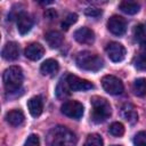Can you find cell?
I'll return each mask as SVG.
<instances>
[{
	"instance_id": "29",
	"label": "cell",
	"mask_w": 146,
	"mask_h": 146,
	"mask_svg": "<svg viewBox=\"0 0 146 146\" xmlns=\"http://www.w3.org/2000/svg\"><path fill=\"white\" fill-rule=\"evenodd\" d=\"M84 14L87 16H90V17H98L100 14H102V10L98 9V8H94V7H89L84 10Z\"/></svg>"
},
{
	"instance_id": "10",
	"label": "cell",
	"mask_w": 146,
	"mask_h": 146,
	"mask_svg": "<svg viewBox=\"0 0 146 146\" xmlns=\"http://www.w3.org/2000/svg\"><path fill=\"white\" fill-rule=\"evenodd\" d=\"M74 39L79 42V43H83V44H89V43H92L94 40H95V33L89 27H80L78 29L74 34H73Z\"/></svg>"
},
{
	"instance_id": "11",
	"label": "cell",
	"mask_w": 146,
	"mask_h": 146,
	"mask_svg": "<svg viewBox=\"0 0 146 146\" xmlns=\"http://www.w3.org/2000/svg\"><path fill=\"white\" fill-rule=\"evenodd\" d=\"M32 26H33V21L26 13L22 11L17 15V30L22 35L29 33Z\"/></svg>"
},
{
	"instance_id": "7",
	"label": "cell",
	"mask_w": 146,
	"mask_h": 146,
	"mask_svg": "<svg viewBox=\"0 0 146 146\" xmlns=\"http://www.w3.org/2000/svg\"><path fill=\"white\" fill-rule=\"evenodd\" d=\"M66 80H67L70 89L73 91H86V90H90L94 88V84L91 82H89L88 80L81 79L76 75H73V74H67Z\"/></svg>"
},
{
	"instance_id": "26",
	"label": "cell",
	"mask_w": 146,
	"mask_h": 146,
	"mask_svg": "<svg viewBox=\"0 0 146 146\" xmlns=\"http://www.w3.org/2000/svg\"><path fill=\"white\" fill-rule=\"evenodd\" d=\"M133 36H135V40L137 41H145V29L141 24H138L135 26L133 29Z\"/></svg>"
},
{
	"instance_id": "20",
	"label": "cell",
	"mask_w": 146,
	"mask_h": 146,
	"mask_svg": "<svg viewBox=\"0 0 146 146\" xmlns=\"http://www.w3.org/2000/svg\"><path fill=\"white\" fill-rule=\"evenodd\" d=\"M119 8L128 15H135L139 11L140 7L136 1H122V2H120Z\"/></svg>"
},
{
	"instance_id": "9",
	"label": "cell",
	"mask_w": 146,
	"mask_h": 146,
	"mask_svg": "<svg viewBox=\"0 0 146 146\" xmlns=\"http://www.w3.org/2000/svg\"><path fill=\"white\" fill-rule=\"evenodd\" d=\"M125 52H127L125 48L123 47V44L119 42H111L106 47V54L108 58L114 63H119L123 60L125 57Z\"/></svg>"
},
{
	"instance_id": "21",
	"label": "cell",
	"mask_w": 146,
	"mask_h": 146,
	"mask_svg": "<svg viewBox=\"0 0 146 146\" xmlns=\"http://www.w3.org/2000/svg\"><path fill=\"white\" fill-rule=\"evenodd\" d=\"M132 91L138 97H144L146 95V79L139 78L136 79L132 83Z\"/></svg>"
},
{
	"instance_id": "1",
	"label": "cell",
	"mask_w": 146,
	"mask_h": 146,
	"mask_svg": "<svg viewBox=\"0 0 146 146\" xmlns=\"http://www.w3.org/2000/svg\"><path fill=\"white\" fill-rule=\"evenodd\" d=\"M47 144L48 146H75L76 137L67 128L58 125L49 131Z\"/></svg>"
},
{
	"instance_id": "4",
	"label": "cell",
	"mask_w": 146,
	"mask_h": 146,
	"mask_svg": "<svg viewBox=\"0 0 146 146\" xmlns=\"http://www.w3.org/2000/svg\"><path fill=\"white\" fill-rule=\"evenodd\" d=\"M90 102H91V106H92L91 120L95 123L104 122L111 116V113H112L111 105L105 98L95 96L90 99Z\"/></svg>"
},
{
	"instance_id": "5",
	"label": "cell",
	"mask_w": 146,
	"mask_h": 146,
	"mask_svg": "<svg viewBox=\"0 0 146 146\" xmlns=\"http://www.w3.org/2000/svg\"><path fill=\"white\" fill-rule=\"evenodd\" d=\"M60 111L67 117L80 120L83 115V105L78 100H67L62 105Z\"/></svg>"
},
{
	"instance_id": "16",
	"label": "cell",
	"mask_w": 146,
	"mask_h": 146,
	"mask_svg": "<svg viewBox=\"0 0 146 146\" xmlns=\"http://www.w3.org/2000/svg\"><path fill=\"white\" fill-rule=\"evenodd\" d=\"M24 120H25V116L21 110H11L6 114V121L13 127L21 125L24 122Z\"/></svg>"
},
{
	"instance_id": "8",
	"label": "cell",
	"mask_w": 146,
	"mask_h": 146,
	"mask_svg": "<svg viewBox=\"0 0 146 146\" xmlns=\"http://www.w3.org/2000/svg\"><path fill=\"white\" fill-rule=\"evenodd\" d=\"M107 29L114 35H122L127 30V21L119 15H113L107 22Z\"/></svg>"
},
{
	"instance_id": "3",
	"label": "cell",
	"mask_w": 146,
	"mask_h": 146,
	"mask_svg": "<svg viewBox=\"0 0 146 146\" xmlns=\"http://www.w3.org/2000/svg\"><path fill=\"white\" fill-rule=\"evenodd\" d=\"M75 63L79 68L84 70V71H90V72H97L104 66L103 58L89 51L79 52L75 58Z\"/></svg>"
},
{
	"instance_id": "12",
	"label": "cell",
	"mask_w": 146,
	"mask_h": 146,
	"mask_svg": "<svg viewBox=\"0 0 146 146\" xmlns=\"http://www.w3.org/2000/svg\"><path fill=\"white\" fill-rule=\"evenodd\" d=\"M1 55L5 59L7 60H15L18 58L19 55V47L16 42H7L5 44V47L2 48Z\"/></svg>"
},
{
	"instance_id": "25",
	"label": "cell",
	"mask_w": 146,
	"mask_h": 146,
	"mask_svg": "<svg viewBox=\"0 0 146 146\" xmlns=\"http://www.w3.org/2000/svg\"><path fill=\"white\" fill-rule=\"evenodd\" d=\"M76 21H78V15H76V14H74V13L68 14V15L64 18V21L62 22V29L65 30V31L68 30V27H70L71 25H73Z\"/></svg>"
},
{
	"instance_id": "19",
	"label": "cell",
	"mask_w": 146,
	"mask_h": 146,
	"mask_svg": "<svg viewBox=\"0 0 146 146\" xmlns=\"http://www.w3.org/2000/svg\"><path fill=\"white\" fill-rule=\"evenodd\" d=\"M70 87H68V83H67V80H66V76L62 78L56 87V96L59 98V99H64L66 97L70 96Z\"/></svg>"
},
{
	"instance_id": "32",
	"label": "cell",
	"mask_w": 146,
	"mask_h": 146,
	"mask_svg": "<svg viewBox=\"0 0 146 146\" xmlns=\"http://www.w3.org/2000/svg\"><path fill=\"white\" fill-rule=\"evenodd\" d=\"M113 146H121V145H113Z\"/></svg>"
},
{
	"instance_id": "15",
	"label": "cell",
	"mask_w": 146,
	"mask_h": 146,
	"mask_svg": "<svg viewBox=\"0 0 146 146\" xmlns=\"http://www.w3.org/2000/svg\"><path fill=\"white\" fill-rule=\"evenodd\" d=\"M59 70V65L57 63V60L52 59V58H49V59H46L41 66H40V71L43 75H49V76H54Z\"/></svg>"
},
{
	"instance_id": "18",
	"label": "cell",
	"mask_w": 146,
	"mask_h": 146,
	"mask_svg": "<svg viewBox=\"0 0 146 146\" xmlns=\"http://www.w3.org/2000/svg\"><path fill=\"white\" fill-rule=\"evenodd\" d=\"M44 39H46V41H47V43H48V46L50 48H58L59 46H62L63 40H64L62 33L58 32V31H49V32H47Z\"/></svg>"
},
{
	"instance_id": "14",
	"label": "cell",
	"mask_w": 146,
	"mask_h": 146,
	"mask_svg": "<svg viewBox=\"0 0 146 146\" xmlns=\"http://www.w3.org/2000/svg\"><path fill=\"white\" fill-rule=\"evenodd\" d=\"M27 108H29V112L31 113L32 116L36 117V116L41 115L42 110H43L42 98L40 96H34V97L30 98L27 100Z\"/></svg>"
},
{
	"instance_id": "2",
	"label": "cell",
	"mask_w": 146,
	"mask_h": 146,
	"mask_svg": "<svg viewBox=\"0 0 146 146\" xmlns=\"http://www.w3.org/2000/svg\"><path fill=\"white\" fill-rule=\"evenodd\" d=\"M23 71L19 66H9L2 75V80H3V87L6 89L7 92H15L17 91L23 83Z\"/></svg>"
},
{
	"instance_id": "27",
	"label": "cell",
	"mask_w": 146,
	"mask_h": 146,
	"mask_svg": "<svg viewBox=\"0 0 146 146\" xmlns=\"http://www.w3.org/2000/svg\"><path fill=\"white\" fill-rule=\"evenodd\" d=\"M133 146H146V131H139L135 136Z\"/></svg>"
},
{
	"instance_id": "24",
	"label": "cell",
	"mask_w": 146,
	"mask_h": 146,
	"mask_svg": "<svg viewBox=\"0 0 146 146\" xmlns=\"http://www.w3.org/2000/svg\"><path fill=\"white\" fill-rule=\"evenodd\" d=\"M133 65L136 68L140 70V71H146V52H140L139 55H137L135 57L133 60Z\"/></svg>"
},
{
	"instance_id": "22",
	"label": "cell",
	"mask_w": 146,
	"mask_h": 146,
	"mask_svg": "<svg viewBox=\"0 0 146 146\" xmlns=\"http://www.w3.org/2000/svg\"><path fill=\"white\" fill-rule=\"evenodd\" d=\"M103 138L98 133H91L87 137L83 146H103Z\"/></svg>"
},
{
	"instance_id": "31",
	"label": "cell",
	"mask_w": 146,
	"mask_h": 146,
	"mask_svg": "<svg viewBox=\"0 0 146 146\" xmlns=\"http://www.w3.org/2000/svg\"><path fill=\"white\" fill-rule=\"evenodd\" d=\"M140 48H141V50H144V51L146 52V41H143V42L140 43Z\"/></svg>"
},
{
	"instance_id": "30",
	"label": "cell",
	"mask_w": 146,
	"mask_h": 146,
	"mask_svg": "<svg viewBox=\"0 0 146 146\" xmlns=\"http://www.w3.org/2000/svg\"><path fill=\"white\" fill-rule=\"evenodd\" d=\"M44 16H46L47 18H49V19H54V18L57 16V14H56V11H55L54 9H47V10L44 11Z\"/></svg>"
},
{
	"instance_id": "6",
	"label": "cell",
	"mask_w": 146,
	"mask_h": 146,
	"mask_svg": "<svg viewBox=\"0 0 146 146\" xmlns=\"http://www.w3.org/2000/svg\"><path fill=\"white\" fill-rule=\"evenodd\" d=\"M102 86L104 90L110 95H120L123 91L122 81L114 75H105L102 79Z\"/></svg>"
},
{
	"instance_id": "28",
	"label": "cell",
	"mask_w": 146,
	"mask_h": 146,
	"mask_svg": "<svg viewBox=\"0 0 146 146\" xmlns=\"http://www.w3.org/2000/svg\"><path fill=\"white\" fill-rule=\"evenodd\" d=\"M24 146H40V139L36 135H30L25 140Z\"/></svg>"
},
{
	"instance_id": "13",
	"label": "cell",
	"mask_w": 146,
	"mask_h": 146,
	"mask_svg": "<svg viewBox=\"0 0 146 146\" xmlns=\"http://www.w3.org/2000/svg\"><path fill=\"white\" fill-rule=\"evenodd\" d=\"M44 55V48L36 42L29 44L25 49V56L31 60H38Z\"/></svg>"
},
{
	"instance_id": "23",
	"label": "cell",
	"mask_w": 146,
	"mask_h": 146,
	"mask_svg": "<svg viewBox=\"0 0 146 146\" xmlns=\"http://www.w3.org/2000/svg\"><path fill=\"white\" fill-rule=\"evenodd\" d=\"M108 131L114 137H121L124 133V127H123V124L121 122H113L110 125Z\"/></svg>"
},
{
	"instance_id": "17",
	"label": "cell",
	"mask_w": 146,
	"mask_h": 146,
	"mask_svg": "<svg viewBox=\"0 0 146 146\" xmlns=\"http://www.w3.org/2000/svg\"><path fill=\"white\" fill-rule=\"evenodd\" d=\"M121 115H122V117L125 121H128L131 124H133L138 120L137 111L133 107V105H131V104H124L122 106V108H121Z\"/></svg>"
}]
</instances>
